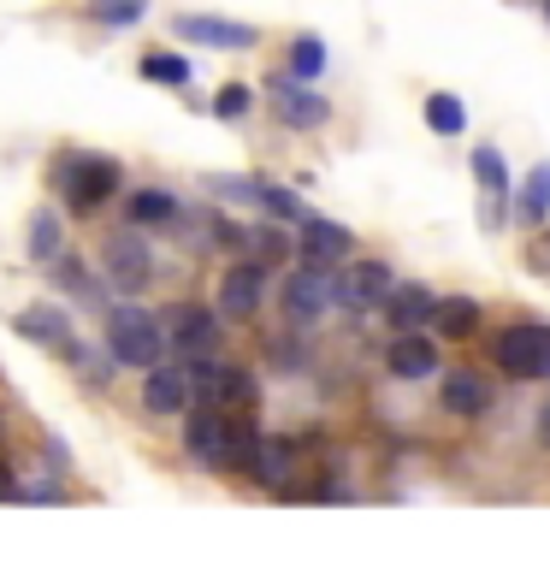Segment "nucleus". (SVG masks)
<instances>
[{
  "label": "nucleus",
  "instance_id": "8",
  "mask_svg": "<svg viewBox=\"0 0 550 568\" xmlns=\"http://www.w3.org/2000/svg\"><path fill=\"white\" fill-rule=\"evenodd\" d=\"M101 266H106V284H119V291H149V278H154V255H149V243H142L136 231L106 237Z\"/></svg>",
  "mask_w": 550,
  "mask_h": 568
},
{
  "label": "nucleus",
  "instance_id": "32",
  "mask_svg": "<svg viewBox=\"0 0 550 568\" xmlns=\"http://www.w3.org/2000/svg\"><path fill=\"white\" fill-rule=\"evenodd\" d=\"M213 237H220L225 248H243V243H248V231H243L237 220H225V213H220V220H213Z\"/></svg>",
  "mask_w": 550,
  "mask_h": 568
},
{
  "label": "nucleus",
  "instance_id": "23",
  "mask_svg": "<svg viewBox=\"0 0 550 568\" xmlns=\"http://www.w3.org/2000/svg\"><path fill=\"white\" fill-rule=\"evenodd\" d=\"M521 220L527 225H544L550 220V166H532L527 184H521Z\"/></svg>",
  "mask_w": 550,
  "mask_h": 568
},
{
  "label": "nucleus",
  "instance_id": "5",
  "mask_svg": "<svg viewBox=\"0 0 550 568\" xmlns=\"http://www.w3.org/2000/svg\"><path fill=\"white\" fill-rule=\"evenodd\" d=\"M278 296H284V314H291L296 326H314V320H319V314H326L332 302H337V278L326 273V266L302 261L296 273L284 278V291H278Z\"/></svg>",
  "mask_w": 550,
  "mask_h": 568
},
{
  "label": "nucleus",
  "instance_id": "15",
  "mask_svg": "<svg viewBox=\"0 0 550 568\" xmlns=\"http://www.w3.org/2000/svg\"><path fill=\"white\" fill-rule=\"evenodd\" d=\"M177 36H184V42H207V48H255V30L237 24V18H202V12H190V18H177Z\"/></svg>",
  "mask_w": 550,
  "mask_h": 568
},
{
  "label": "nucleus",
  "instance_id": "35",
  "mask_svg": "<svg viewBox=\"0 0 550 568\" xmlns=\"http://www.w3.org/2000/svg\"><path fill=\"white\" fill-rule=\"evenodd\" d=\"M539 438L550 444V408H544V415H539Z\"/></svg>",
  "mask_w": 550,
  "mask_h": 568
},
{
  "label": "nucleus",
  "instance_id": "20",
  "mask_svg": "<svg viewBox=\"0 0 550 568\" xmlns=\"http://www.w3.org/2000/svg\"><path fill=\"white\" fill-rule=\"evenodd\" d=\"M432 332H438V337H473V332H479V302H473V296H438Z\"/></svg>",
  "mask_w": 550,
  "mask_h": 568
},
{
  "label": "nucleus",
  "instance_id": "29",
  "mask_svg": "<svg viewBox=\"0 0 550 568\" xmlns=\"http://www.w3.org/2000/svg\"><path fill=\"white\" fill-rule=\"evenodd\" d=\"M248 243H255V261H266V266H284V255L296 248L291 237H284V225H261Z\"/></svg>",
  "mask_w": 550,
  "mask_h": 568
},
{
  "label": "nucleus",
  "instance_id": "9",
  "mask_svg": "<svg viewBox=\"0 0 550 568\" xmlns=\"http://www.w3.org/2000/svg\"><path fill=\"white\" fill-rule=\"evenodd\" d=\"M266 261H237L231 273L220 278V314L225 320H255L261 302H266Z\"/></svg>",
  "mask_w": 550,
  "mask_h": 568
},
{
  "label": "nucleus",
  "instance_id": "4",
  "mask_svg": "<svg viewBox=\"0 0 550 568\" xmlns=\"http://www.w3.org/2000/svg\"><path fill=\"white\" fill-rule=\"evenodd\" d=\"M491 362L509 373V379H544L550 373V326H509L491 337Z\"/></svg>",
  "mask_w": 550,
  "mask_h": 568
},
{
  "label": "nucleus",
  "instance_id": "27",
  "mask_svg": "<svg viewBox=\"0 0 550 568\" xmlns=\"http://www.w3.org/2000/svg\"><path fill=\"white\" fill-rule=\"evenodd\" d=\"M284 479H291V444H284V438H266L255 486H284Z\"/></svg>",
  "mask_w": 550,
  "mask_h": 568
},
{
  "label": "nucleus",
  "instance_id": "36",
  "mask_svg": "<svg viewBox=\"0 0 550 568\" xmlns=\"http://www.w3.org/2000/svg\"><path fill=\"white\" fill-rule=\"evenodd\" d=\"M544 12H550V0H544Z\"/></svg>",
  "mask_w": 550,
  "mask_h": 568
},
{
  "label": "nucleus",
  "instance_id": "2",
  "mask_svg": "<svg viewBox=\"0 0 550 568\" xmlns=\"http://www.w3.org/2000/svg\"><path fill=\"white\" fill-rule=\"evenodd\" d=\"M106 355H113L119 367H142L149 373L160 355H166V320L136 308V302H119V308H106Z\"/></svg>",
  "mask_w": 550,
  "mask_h": 568
},
{
  "label": "nucleus",
  "instance_id": "7",
  "mask_svg": "<svg viewBox=\"0 0 550 568\" xmlns=\"http://www.w3.org/2000/svg\"><path fill=\"white\" fill-rule=\"evenodd\" d=\"M160 320L184 355H213V344H220V308H207V302H172Z\"/></svg>",
  "mask_w": 550,
  "mask_h": 568
},
{
  "label": "nucleus",
  "instance_id": "17",
  "mask_svg": "<svg viewBox=\"0 0 550 568\" xmlns=\"http://www.w3.org/2000/svg\"><path fill=\"white\" fill-rule=\"evenodd\" d=\"M385 308H390V326L397 332H426L438 314V296L426 291V284H397V291L385 296Z\"/></svg>",
  "mask_w": 550,
  "mask_h": 568
},
{
  "label": "nucleus",
  "instance_id": "16",
  "mask_svg": "<svg viewBox=\"0 0 550 568\" xmlns=\"http://www.w3.org/2000/svg\"><path fill=\"white\" fill-rule=\"evenodd\" d=\"M18 337H30V344H42V349H65L71 344V314L53 308V302H30V308L18 314Z\"/></svg>",
  "mask_w": 550,
  "mask_h": 568
},
{
  "label": "nucleus",
  "instance_id": "25",
  "mask_svg": "<svg viewBox=\"0 0 550 568\" xmlns=\"http://www.w3.org/2000/svg\"><path fill=\"white\" fill-rule=\"evenodd\" d=\"M468 166H473L479 184H486V195H509V160L497 154V149H473Z\"/></svg>",
  "mask_w": 550,
  "mask_h": 568
},
{
  "label": "nucleus",
  "instance_id": "26",
  "mask_svg": "<svg viewBox=\"0 0 550 568\" xmlns=\"http://www.w3.org/2000/svg\"><path fill=\"white\" fill-rule=\"evenodd\" d=\"M142 78L177 89V83H190V60L184 53H149V60H142Z\"/></svg>",
  "mask_w": 550,
  "mask_h": 568
},
{
  "label": "nucleus",
  "instance_id": "10",
  "mask_svg": "<svg viewBox=\"0 0 550 568\" xmlns=\"http://www.w3.org/2000/svg\"><path fill=\"white\" fill-rule=\"evenodd\" d=\"M190 367H166V362H154L149 367V379H142V408L149 415H160V420H177L190 408Z\"/></svg>",
  "mask_w": 550,
  "mask_h": 568
},
{
  "label": "nucleus",
  "instance_id": "24",
  "mask_svg": "<svg viewBox=\"0 0 550 568\" xmlns=\"http://www.w3.org/2000/svg\"><path fill=\"white\" fill-rule=\"evenodd\" d=\"M319 71H326V42H319V36H296L291 42V78L314 83Z\"/></svg>",
  "mask_w": 550,
  "mask_h": 568
},
{
  "label": "nucleus",
  "instance_id": "12",
  "mask_svg": "<svg viewBox=\"0 0 550 568\" xmlns=\"http://www.w3.org/2000/svg\"><path fill=\"white\" fill-rule=\"evenodd\" d=\"M302 261H314V266H332V261H344L355 237H349V225H337V220H319V213H302Z\"/></svg>",
  "mask_w": 550,
  "mask_h": 568
},
{
  "label": "nucleus",
  "instance_id": "31",
  "mask_svg": "<svg viewBox=\"0 0 550 568\" xmlns=\"http://www.w3.org/2000/svg\"><path fill=\"white\" fill-rule=\"evenodd\" d=\"M213 113H220V119H243L248 113V89L243 83H225L220 95H213Z\"/></svg>",
  "mask_w": 550,
  "mask_h": 568
},
{
  "label": "nucleus",
  "instance_id": "22",
  "mask_svg": "<svg viewBox=\"0 0 550 568\" xmlns=\"http://www.w3.org/2000/svg\"><path fill=\"white\" fill-rule=\"evenodd\" d=\"M172 220H177V195H166V190L131 195V225H172Z\"/></svg>",
  "mask_w": 550,
  "mask_h": 568
},
{
  "label": "nucleus",
  "instance_id": "33",
  "mask_svg": "<svg viewBox=\"0 0 550 568\" xmlns=\"http://www.w3.org/2000/svg\"><path fill=\"white\" fill-rule=\"evenodd\" d=\"M60 278L71 284V291H89V266H83V261H65V255H60Z\"/></svg>",
  "mask_w": 550,
  "mask_h": 568
},
{
  "label": "nucleus",
  "instance_id": "6",
  "mask_svg": "<svg viewBox=\"0 0 550 568\" xmlns=\"http://www.w3.org/2000/svg\"><path fill=\"white\" fill-rule=\"evenodd\" d=\"M231 420H237V415H225V408H195V415L184 420L190 456L202 462V468H213V474L231 468Z\"/></svg>",
  "mask_w": 550,
  "mask_h": 568
},
{
  "label": "nucleus",
  "instance_id": "28",
  "mask_svg": "<svg viewBox=\"0 0 550 568\" xmlns=\"http://www.w3.org/2000/svg\"><path fill=\"white\" fill-rule=\"evenodd\" d=\"M255 202H261V213H273V220H296L302 225V202L284 184H255Z\"/></svg>",
  "mask_w": 550,
  "mask_h": 568
},
{
  "label": "nucleus",
  "instance_id": "21",
  "mask_svg": "<svg viewBox=\"0 0 550 568\" xmlns=\"http://www.w3.org/2000/svg\"><path fill=\"white\" fill-rule=\"evenodd\" d=\"M426 131L432 136H461L468 131V106L456 95H426Z\"/></svg>",
  "mask_w": 550,
  "mask_h": 568
},
{
  "label": "nucleus",
  "instance_id": "30",
  "mask_svg": "<svg viewBox=\"0 0 550 568\" xmlns=\"http://www.w3.org/2000/svg\"><path fill=\"white\" fill-rule=\"evenodd\" d=\"M142 12H149V0H89V18H101V24H136Z\"/></svg>",
  "mask_w": 550,
  "mask_h": 568
},
{
  "label": "nucleus",
  "instance_id": "1",
  "mask_svg": "<svg viewBox=\"0 0 550 568\" xmlns=\"http://www.w3.org/2000/svg\"><path fill=\"white\" fill-rule=\"evenodd\" d=\"M48 184L60 190V202H65V207L95 213L101 202H113V195H119L124 172H119V160H113V154H78V149H71V154L53 160Z\"/></svg>",
  "mask_w": 550,
  "mask_h": 568
},
{
  "label": "nucleus",
  "instance_id": "18",
  "mask_svg": "<svg viewBox=\"0 0 550 568\" xmlns=\"http://www.w3.org/2000/svg\"><path fill=\"white\" fill-rule=\"evenodd\" d=\"M444 408H450V415H461V420H479V415L491 408V385L479 379V373L456 367L450 379H444Z\"/></svg>",
  "mask_w": 550,
  "mask_h": 568
},
{
  "label": "nucleus",
  "instance_id": "14",
  "mask_svg": "<svg viewBox=\"0 0 550 568\" xmlns=\"http://www.w3.org/2000/svg\"><path fill=\"white\" fill-rule=\"evenodd\" d=\"M273 106H278V119L284 124H296V131H314V124H326L332 119V106H326V95H314V83H284V89H273Z\"/></svg>",
  "mask_w": 550,
  "mask_h": 568
},
{
  "label": "nucleus",
  "instance_id": "3",
  "mask_svg": "<svg viewBox=\"0 0 550 568\" xmlns=\"http://www.w3.org/2000/svg\"><path fill=\"white\" fill-rule=\"evenodd\" d=\"M190 390H195L207 408H225V415H248V408L261 403L255 373H248V367H231V362H207V355H195V362H190Z\"/></svg>",
  "mask_w": 550,
  "mask_h": 568
},
{
  "label": "nucleus",
  "instance_id": "13",
  "mask_svg": "<svg viewBox=\"0 0 550 568\" xmlns=\"http://www.w3.org/2000/svg\"><path fill=\"white\" fill-rule=\"evenodd\" d=\"M390 291H397V284H390V266H379V261H361L337 278V302H344V308H379Z\"/></svg>",
  "mask_w": 550,
  "mask_h": 568
},
{
  "label": "nucleus",
  "instance_id": "19",
  "mask_svg": "<svg viewBox=\"0 0 550 568\" xmlns=\"http://www.w3.org/2000/svg\"><path fill=\"white\" fill-rule=\"evenodd\" d=\"M24 248H30V261H60V248H65L60 213H53V207H35V213H30V231H24Z\"/></svg>",
  "mask_w": 550,
  "mask_h": 568
},
{
  "label": "nucleus",
  "instance_id": "34",
  "mask_svg": "<svg viewBox=\"0 0 550 568\" xmlns=\"http://www.w3.org/2000/svg\"><path fill=\"white\" fill-rule=\"evenodd\" d=\"M12 497H24V491H18V474L0 462V504H12Z\"/></svg>",
  "mask_w": 550,
  "mask_h": 568
},
{
  "label": "nucleus",
  "instance_id": "11",
  "mask_svg": "<svg viewBox=\"0 0 550 568\" xmlns=\"http://www.w3.org/2000/svg\"><path fill=\"white\" fill-rule=\"evenodd\" d=\"M385 367H390V379H432V373H438L432 332H397V337H390V349H385Z\"/></svg>",
  "mask_w": 550,
  "mask_h": 568
}]
</instances>
